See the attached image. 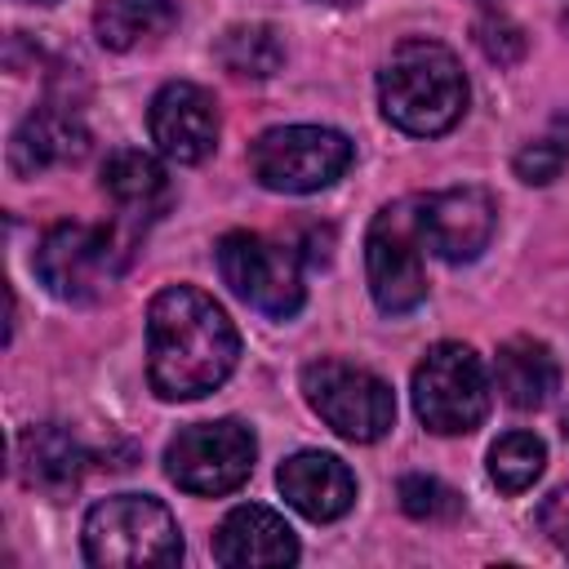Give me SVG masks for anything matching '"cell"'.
<instances>
[{
  "label": "cell",
  "instance_id": "19",
  "mask_svg": "<svg viewBox=\"0 0 569 569\" xmlns=\"http://www.w3.org/2000/svg\"><path fill=\"white\" fill-rule=\"evenodd\" d=\"M178 9L173 0H98L93 9V36L111 53H129L138 44L160 40L173 27Z\"/></svg>",
  "mask_w": 569,
  "mask_h": 569
},
{
  "label": "cell",
  "instance_id": "8",
  "mask_svg": "<svg viewBox=\"0 0 569 569\" xmlns=\"http://www.w3.org/2000/svg\"><path fill=\"white\" fill-rule=\"evenodd\" d=\"M422 236H418V200L387 204L365 236V271L369 293L387 316H405L427 298L422 271Z\"/></svg>",
  "mask_w": 569,
  "mask_h": 569
},
{
  "label": "cell",
  "instance_id": "15",
  "mask_svg": "<svg viewBox=\"0 0 569 569\" xmlns=\"http://www.w3.org/2000/svg\"><path fill=\"white\" fill-rule=\"evenodd\" d=\"M213 560L227 569H249V565H293L298 560V538L276 516L271 507H236L218 533H213Z\"/></svg>",
  "mask_w": 569,
  "mask_h": 569
},
{
  "label": "cell",
  "instance_id": "25",
  "mask_svg": "<svg viewBox=\"0 0 569 569\" xmlns=\"http://www.w3.org/2000/svg\"><path fill=\"white\" fill-rule=\"evenodd\" d=\"M538 525H542V533L551 538V547H556L560 556H569V485H560V489H551V493L542 498Z\"/></svg>",
  "mask_w": 569,
  "mask_h": 569
},
{
  "label": "cell",
  "instance_id": "18",
  "mask_svg": "<svg viewBox=\"0 0 569 569\" xmlns=\"http://www.w3.org/2000/svg\"><path fill=\"white\" fill-rule=\"evenodd\" d=\"M102 191L120 204L124 218H156L169 204V173L156 156L120 147L102 164Z\"/></svg>",
  "mask_w": 569,
  "mask_h": 569
},
{
  "label": "cell",
  "instance_id": "22",
  "mask_svg": "<svg viewBox=\"0 0 569 569\" xmlns=\"http://www.w3.org/2000/svg\"><path fill=\"white\" fill-rule=\"evenodd\" d=\"M400 507L413 520L440 525V520H453L462 511V498H458V489H449L436 476H405L400 480Z\"/></svg>",
  "mask_w": 569,
  "mask_h": 569
},
{
  "label": "cell",
  "instance_id": "3",
  "mask_svg": "<svg viewBox=\"0 0 569 569\" xmlns=\"http://www.w3.org/2000/svg\"><path fill=\"white\" fill-rule=\"evenodd\" d=\"M84 560L102 569H169L182 560V533L164 502L116 493L84 516Z\"/></svg>",
  "mask_w": 569,
  "mask_h": 569
},
{
  "label": "cell",
  "instance_id": "21",
  "mask_svg": "<svg viewBox=\"0 0 569 569\" xmlns=\"http://www.w3.org/2000/svg\"><path fill=\"white\" fill-rule=\"evenodd\" d=\"M547 467V445L533 431H507L489 449V480L502 493H525Z\"/></svg>",
  "mask_w": 569,
  "mask_h": 569
},
{
  "label": "cell",
  "instance_id": "26",
  "mask_svg": "<svg viewBox=\"0 0 569 569\" xmlns=\"http://www.w3.org/2000/svg\"><path fill=\"white\" fill-rule=\"evenodd\" d=\"M18 4H53V0H18Z\"/></svg>",
  "mask_w": 569,
  "mask_h": 569
},
{
  "label": "cell",
  "instance_id": "28",
  "mask_svg": "<svg viewBox=\"0 0 569 569\" xmlns=\"http://www.w3.org/2000/svg\"><path fill=\"white\" fill-rule=\"evenodd\" d=\"M565 440H569V413H565Z\"/></svg>",
  "mask_w": 569,
  "mask_h": 569
},
{
  "label": "cell",
  "instance_id": "1",
  "mask_svg": "<svg viewBox=\"0 0 569 569\" xmlns=\"http://www.w3.org/2000/svg\"><path fill=\"white\" fill-rule=\"evenodd\" d=\"M240 333L227 311L191 289L169 284L147 307V378L160 400H200L231 378Z\"/></svg>",
  "mask_w": 569,
  "mask_h": 569
},
{
  "label": "cell",
  "instance_id": "6",
  "mask_svg": "<svg viewBox=\"0 0 569 569\" xmlns=\"http://www.w3.org/2000/svg\"><path fill=\"white\" fill-rule=\"evenodd\" d=\"M302 396L320 413L325 427H333L342 440H356V445L382 440L396 422L391 387L373 369H360V365H347L333 356L311 360L302 369Z\"/></svg>",
  "mask_w": 569,
  "mask_h": 569
},
{
  "label": "cell",
  "instance_id": "24",
  "mask_svg": "<svg viewBox=\"0 0 569 569\" xmlns=\"http://www.w3.org/2000/svg\"><path fill=\"white\" fill-rule=\"evenodd\" d=\"M560 164H565V151L556 147V142H529L520 156H516V173L525 178V182H551L556 173H560Z\"/></svg>",
  "mask_w": 569,
  "mask_h": 569
},
{
  "label": "cell",
  "instance_id": "10",
  "mask_svg": "<svg viewBox=\"0 0 569 569\" xmlns=\"http://www.w3.org/2000/svg\"><path fill=\"white\" fill-rule=\"evenodd\" d=\"M213 253H218V271L231 284V293L244 298L253 311H262L271 320L298 316L307 289H302L293 249H284L267 236H253V231H227Z\"/></svg>",
  "mask_w": 569,
  "mask_h": 569
},
{
  "label": "cell",
  "instance_id": "23",
  "mask_svg": "<svg viewBox=\"0 0 569 569\" xmlns=\"http://www.w3.org/2000/svg\"><path fill=\"white\" fill-rule=\"evenodd\" d=\"M476 40H480V49H485L493 62H516V58L525 53V36H520V27L507 22V18H485V22L476 27Z\"/></svg>",
  "mask_w": 569,
  "mask_h": 569
},
{
  "label": "cell",
  "instance_id": "7",
  "mask_svg": "<svg viewBox=\"0 0 569 569\" xmlns=\"http://www.w3.org/2000/svg\"><path fill=\"white\" fill-rule=\"evenodd\" d=\"M40 284L62 298V302H93L102 298L120 271H124V249L107 227L93 222H58L44 231L31 258Z\"/></svg>",
  "mask_w": 569,
  "mask_h": 569
},
{
  "label": "cell",
  "instance_id": "14",
  "mask_svg": "<svg viewBox=\"0 0 569 569\" xmlns=\"http://www.w3.org/2000/svg\"><path fill=\"white\" fill-rule=\"evenodd\" d=\"M89 151V129L67 102L36 107L9 138V169L18 178H36L53 164H71Z\"/></svg>",
  "mask_w": 569,
  "mask_h": 569
},
{
  "label": "cell",
  "instance_id": "16",
  "mask_svg": "<svg viewBox=\"0 0 569 569\" xmlns=\"http://www.w3.org/2000/svg\"><path fill=\"white\" fill-rule=\"evenodd\" d=\"M84 462H89L84 445L62 422H40V427H27L18 436V471L31 489L67 493V489L80 485Z\"/></svg>",
  "mask_w": 569,
  "mask_h": 569
},
{
  "label": "cell",
  "instance_id": "4",
  "mask_svg": "<svg viewBox=\"0 0 569 569\" xmlns=\"http://www.w3.org/2000/svg\"><path fill=\"white\" fill-rule=\"evenodd\" d=\"M351 138L325 124H276L253 138L249 169L267 191L311 196L338 182L351 164Z\"/></svg>",
  "mask_w": 569,
  "mask_h": 569
},
{
  "label": "cell",
  "instance_id": "17",
  "mask_svg": "<svg viewBox=\"0 0 569 569\" xmlns=\"http://www.w3.org/2000/svg\"><path fill=\"white\" fill-rule=\"evenodd\" d=\"M493 382L502 391L507 405L516 409H542L556 387H560V365L551 356L547 342L538 338H511L498 347V360H493Z\"/></svg>",
  "mask_w": 569,
  "mask_h": 569
},
{
  "label": "cell",
  "instance_id": "5",
  "mask_svg": "<svg viewBox=\"0 0 569 569\" xmlns=\"http://www.w3.org/2000/svg\"><path fill=\"white\" fill-rule=\"evenodd\" d=\"M413 409L436 436H467L489 413V373L467 342H436L413 369Z\"/></svg>",
  "mask_w": 569,
  "mask_h": 569
},
{
  "label": "cell",
  "instance_id": "27",
  "mask_svg": "<svg viewBox=\"0 0 569 569\" xmlns=\"http://www.w3.org/2000/svg\"><path fill=\"white\" fill-rule=\"evenodd\" d=\"M325 4H356V0H325Z\"/></svg>",
  "mask_w": 569,
  "mask_h": 569
},
{
  "label": "cell",
  "instance_id": "11",
  "mask_svg": "<svg viewBox=\"0 0 569 569\" xmlns=\"http://www.w3.org/2000/svg\"><path fill=\"white\" fill-rule=\"evenodd\" d=\"M493 196L480 187H449L418 200V236L445 262H471L493 240Z\"/></svg>",
  "mask_w": 569,
  "mask_h": 569
},
{
  "label": "cell",
  "instance_id": "13",
  "mask_svg": "<svg viewBox=\"0 0 569 569\" xmlns=\"http://www.w3.org/2000/svg\"><path fill=\"white\" fill-rule=\"evenodd\" d=\"M276 485H280L284 502L293 511H302L307 520H316V525L347 516L351 502H356L351 467L333 453H320V449H302V453L284 458L280 471H276Z\"/></svg>",
  "mask_w": 569,
  "mask_h": 569
},
{
  "label": "cell",
  "instance_id": "2",
  "mask_svg": "<svg viewBox=\"0 0 569 569\" xmlns=\"http://www.w3.org/2000/svg\"><path fill=\"white\" fill-rule=\"evenodd\" d=\"M378 102L382 116L413 138H436L453 129L467 111V76L440 40L413 36L391 49L378 71Z\"/></svg>",
  "mask_w": 569,
  "mask_h": 569
},
{
  "label": "cell",
  "instance_id": "9",
  "mask_svg": "<svg viewBox=\"0 0 569 569\" xmlns=\"http://www.w3.org/2000/svg\"><path fill=\"white\" fill-rule=\"evenodd\" d=\"M253 431L222 418V422H196L182 427L164 449V471L178 489L200 498H222L240 489L253 471Z\"/></svg>",
  "mask_w": 569,
  "mask_h": 569
},
{
  "label": "cell",
  "instance_id": "12",
  "mask_svg": "<svg viewBox=\"0 0 569 569\" xmlns=\"http://www.w3.org/2000/svg\"><path fill=\"white\" fill-rule=\"evenodd\" d=\"M151 142L160 147L164 160L178 164H200L218 147V102L209 89L191 80H169L147 111Z\"/></svg>",
  "mask_w": 569,
  "mask_h": 569
},
{
  "label": "cell",
  "instance_id": "20",
  "mask_svg": "<svg viewBox=\"0 0 569 569\" xmlns=\"http://www.w3.org/2000/svg\"><path fill=\"white\" fill-rule=\"evenodd\" d=\"M218 62L240 80H267L284 67V40L267 22H236L218 40Z\"/></svg>",
  "mask_w": 569,
  "mask_h": 569
}]
</instances>
